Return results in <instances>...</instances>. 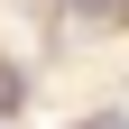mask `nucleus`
<instances>
[{"label":"nucleus","mask_w":129,"mask_h":129,"mask_svg":"<svg viewBox=\"0 0 129 129\" xmlns=\"http://www.w3.org/2000/svg\"><path fill=\"white\" fill-rule=\"evenodd\" d=\"M83 129H129V120H120V111H92V120H83Z\"/></svg>","instance_id":"nucleus-2"},{"label":"nucleus","mask_w":129,"mask_h":129,"mask_svg":"<svg viewBox=\"0 0 129 129\" xmlns=\"http://www.w3.org/2000/svg\"><path fill=\"white\" fill-rule=\"evenodd\" d=\"M19 102H28V92H19V64L0 55V111H19Z\"/></svg>","instance_id":"nucleus-1"}]
</instances>
